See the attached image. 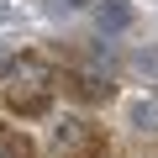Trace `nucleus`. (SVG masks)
Instances as JSON below:
<instances>
[{"mask_svg": "<svg viewBox=\"0 0 158 158\" xmlns=\"http://www.w3.org/2000/svg\"><path fill=\"white\" fill-rule=\"evenodd\" d=\"M69 90L79 95V100H111L116 95V85L106 74H69Z\"/></svg>", "mask_w": 158, "mask_h": 158, "instance_id": "7ed1b4c3", "label": "nucleus"}, {"mask_svg": "<svg viewBox=\"0 0 158 158\" xmlns=\"http://www.w3.org/2000/svg\"><path fill=\"white\" fill-rule=\"evenodd\" d=\"M132 127L148 132V137H158V95H137L132 100Z\"/></svg>", "mask_w": 158, "mask_h": 158, "instance_id": "39448f33", "label": "nucleus"}, {"mask_svg": "<svg viewBox=\"0 0 158 158\" xmlns=\"http://www.w3.org/2000/svg\"><path fill=\"white\" fill-rule=\"evenodd\" d=\"M132 6H127V0H100V32H127L132 27Z\"/></svg>", "mask_w": 158, "mask_h": 158, "instance_id": "20e7f679", "label": "nucleus"}, {"mask_svg": "<svg viewBox=\"0 0 158 158\" xmlns=\"http://www.w3.org/2000/svg\"><path fill=\"white\" fill-rule=\"evenodd\" d=\"M132 63H137L142 74H153V79H158V48H137V58H132Z\"/></svg>", "mask_w": 158, "mask_h": 158, "instance_id": "0eeeda50", "label": "nucleus"}, {"mask_svg": "<svg viewBox=\"0 0 158 158\" xmlns=\"http://www.w3.org/2000/svg\"><path fill=\"white\" fill-rule=\"evenodd\" d=\"M11 63H16V53H11V48H0V79L11 74Z\"/></svg>", "mask_w": 158, "mask_h": 158, "instance_id": "6e6552de", "label": "nucleus"}, {"mask_svg": "<svg viewBox=\"0 0 158 158\" xmlns=\"http://www.w3.org/2000/svg\"><path fill=\"white\" fill-rule=\"evenodd\" d=\"M0 158H37L27 132H0Z\"/></svg>", "mask_w": 158, "mask_h": 158, "instance_id": "423d86ee", "label": "nucleus"}, {"mask_svg": "<svg viewBox=\"0 0 158 158\" xmlns=\"http://www.w3.org/2000/svg\"><path fill=\"white\" fill-rule=\"evenodd\" d=\"M11 85H6V106L16 111V116H42L48 106H53V69L42 63V58H16L11 63Z\"/></svg>", "mask_w": 158, "mask_h": 158, "instance_id": "f257e3e1", "label": "nucleus"}, {"mask_svg": "<svg viewBox=\"0 0 158 158\" xmlns=\"http://www.w3.org/2000/svg\"><path fill=\"white\" fill-rule=\"evenodd\" d=\"M53 158H106V137L79 121V116H63L53 127Z\"/></svg>", "mask_w": 158, "mask_h": 158, "instance_id": "f03ea898", "label": "nucleus"}, {"mask_svg": "<svg viewBox=\"0 0 158 158\" xmlns=\"http://www.w3.org/2000/svg\"><path fill=\"white\" fill-rule=\"evenodd\" d=\"M58 6H63V11H79V6H90V0H58Z\"/></svg>", "mask_w": 158, "mask_h": 158, "instance_id": "1a4fd4ad", "label": "nucleus"}]
</instances>
